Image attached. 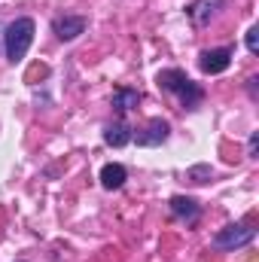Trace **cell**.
<instances>
[{"instance_id":"6da1fadb","label":"cell","mask_w":259,"mask_h":262,"mask_svg":"<svg viewBox=\"0 0 259 262\" xmlns=\"http://www.w3.org/2000/svg\"><path fill=\"white\" fill-rule=\"evenodd\" d=\"M159 85L165 89V92H171V95H177V101H180V107L183 110H195L198 104H201V98H204V89L192 82L183 70H177V67H168V70H162L159 73Z\"/></svg>"},{"instance_id":"7a4b0ae2","label":"cell","mask_w":259,"mask_h":262,"mask_svg":"<svg viewBox=\"0 0 259 262\" xmlns=\"http://www.w3.org/2000/svg\"><path fill=\"white\" fill-rule=\"evenodd\" d=\"M34 31H37L34 18H15V21L6 25V31H3V49H6V58L12 64H18L28 55V49L34 43Z\"/></svg>"},{"instance_id":"3957f363","label":"cell","mask_w":259,"mask_h":262,"mask_svg":"<svg viewBox=\"0 0 259 262\" xmlns=\"http://www.w3.org/2000/svg\"><path fill=\"white\" fill-rule=\"evenodd\" d=\"M253 238H256V229H253V226H247V223H232V226H226V229H220V232L213 235V247H217V250H241V247H247Z\"/></svg>"},{"instance_id":"277c9868","label":"cell","mask_w":259,"mask_h":262,"mask_svg":"<svg viewBox=\"0 0 259 262\" xmlns=\"http://www.w3.org/2000/svg\"><path fill=\"white\" fill-rule=\"evenodd\" d=\"M168 134H171V125L165 122V119H149L143 128H137L131 137L137 140V146H159V143H165L168 140Z\"/></svg>"},{"instance_id":"5b68a950","label":"cell","mask_w":259,"mask_h":262,"mask_svg":"<svg viewBox=\"0 0 259 262\" xmlns=\"http://www.w3.org/2000/svg\"><path fill=\"white\" fill-rule=\"evenodd\" d=\"M232 49L229 46H223V49H204L201 55H198V64L204 73H210V76H217V73H223L226 67L232 64Z\"/></svg>"},{"instance_id":"8992f818","label":"cell","mask_w":259,"mask_h":262,"mask_svg":"<svg viewBox=\"0 0 259 262\" xmlns=\"http://www.w3.org/2000/svg\"><path fill=\"white\" fill-rule=\"evenodd\" d=\"M223 6H226V0H195L186 12H189L192 25L204 28V25H210V21L220 15V9H223Z\"/></svg>"},{"instance_id":"52a82bcc","label":"cell","mask_w":259,"mask_h":262,"mask_svg":"<svg viewBox=\"0 0 259 262\" xmlns=\"http://www.w3.org/2000/svg\"><path fill=\"white\" fill-rule=\"evenodd\" d=\"M52 31H55V37L58 40H76L79 34H85V18L82 15H58L55 21H52Z\"/></svg>"},{"instance_id":"ba28073f","label":"cell","mask_w":259,"mask_h":262,"mask_svg":"<svg viewBox=\"0 0 259 262\" xmlns=\"http://www.w3.org/2000/svg\"><path fill=\"white\" fill-rule=\"evenodd\" d=\"M171 213L177 216V220H183V223H198V216H201V204L189 195H174L171 198Z\"/></svg>"},{"instance_id":"9c48e42d","label":"cell","mask_w":259,"mask_h":262,"mask_svg":"<svg viewBox=\"0 0 259 262\" xmlns=\"http://www.w3.org/2000/svg\"><path fill=\"white\" fill-rule=\"evenodd\" d=\"M125 180H128V171H125V165H119V162H110V165H104L101 168V186L104 189H122L125 186Z\"/></svg>"},{"instance_id":"30bf717a","label":"cell","mask_w":259,"mask_h":262,"mask_svg":"<svg viewBox=\"0 0 259 262\" xmlns=\"http://www.w3.org/2000/svg\"><path fill=\"white\" fill-rule=\"evenodd\" d=\"M128 140H131V125L122 122V119H119V122H110V125L104 128V143H107V146H116V149H119V146H125Z\"/></svg>"},{"instance_id":"8fae6325","label":"cell","mask_w":259,"mask_h":262,"mask_svg":"<svg viewBox=\"0 0 259 262\" xmlns=\"http://www.w3.org/2000/svg\"><path fill=\"white\" fill-rule=\"evenodd\" d=\"M110 104H113L116 113H125V110H131V107L140 104V92H137V89H116Z\"/></svg>"},{"instance_id":"7c38bea8","label":"cell","mask_w":259,"mask_h":262,"mask_svg":"<svg viewBox=\"0 0 259 262\" xmlns=\"http://www.w3.org/2000/svg\"><path fill=\"white\" fill-rule=\"evenodd\" d=\"M244 43H247V52H250V55H256L259 52V28L256 25L247 31V40H244Z\"/></svg>"},{"instance_id":"4fadbf2b","label":"cell","mask_w":259,"mask_h":262,"mask_svg":"<svg viewBox=\"0 0 259 262\" xmlns=\"http://www.w3.org/2000/svg\"><path fill=\"white\" fill-rule=\"evenodd\" d=\"M256 152H259V131H253V134H250V140H247V156H250V159H256Z\"/></svg>"},{"instance_id":"5bb4252c","label":"cell","mask_w":259,"mask_h":262,"mask_svg":"<svg viewBox=\"0 0 259 262\" xmlns=\"http://www.w3.org/2000/svg\"><path fill=\"white\" fill-rule=\"evenodd\" d=\"M189 177H195L192 183H201V177H210V168H207V165H198V168L189 171Z\"/></svg>"}]
</instances>
